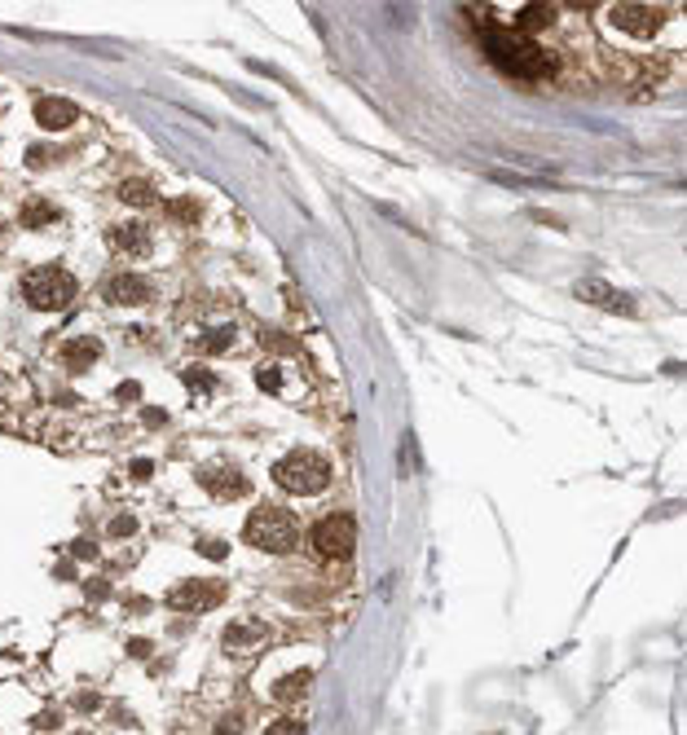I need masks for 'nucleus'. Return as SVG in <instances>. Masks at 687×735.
<instances>
[{
  "instance_id": "f257e3e1",
  "label": "nucleus",
  "mask_w": 687,
  "mask_h": 735,
  "mask_svg": "<svg viewBox=\"0 0 687 735\" xmlns=\"http://www.w3.org/2000/svg\"><path fill=\"white\" fill-rule=\"evenodd\" d=\"M481 40H484L489 62L511 79H542V76H551V67H556V57L542 49L534 36H525L515 26H489Z\"/></svg>"
},
{
  "instance_id": "f03ea898",
  "label": "nucleus",
  "mask_w": 687,
  "mask_h": 735,
  "mask_svg": "<svg viewBox=\"0 0 687 735\" xmlns=\"http://www.w3.org/2000/svg\"><path fill=\"white\" fill-rule=\"evenodd\" d=\"M243 537L252 542L255 551L286 555V551H296L300 529H296V515H291V511H282V507H255L252 520H247V529H243Z\"/></svg>"
},
{
  "instance_id": "7ed1b4c3",
  "label": "nucleus",
  "mask_w": 687,
  "mask_h": 735,
  "mask_svg": "<svg viewBox=\"0 0 687 735\" xmlns=\"http://www.w3.org/2000/svg\"><path fill=\"white\" fill-rule=\"evenodd\" d=\"M274 481L286 489V493H322L331 484V462L322 454H308V450H296L274 462Z\"/></svg>"
},
{
  "instance_id": "20e7f679",
  "label": "nucleus",
  "mask_w": 687,
  "mask_h": 735,
  "mask_svg": "<svg viewBox=\"0 0 687 735\" xmlns=\"http://www.w3.org/2000/svg\"><path fill=\"white\" fill-rule=\"evenodd\" d=\"M23 295H26V305H31V308L53 313V308H62L71 295H76V278H71L67 269H57V264H45V269L26 274Z\"/></svg>"
},
{
  "instance_id": "39448f33",
  "label": "nucleus",
  "mask_w": 687,
  "mask_h": 735,
  "mask_svg": "<svg viewBox=\"0 0 687 735\" xmlns=\"http://www.w3.org/2000/svg\"><path fill=\"white\" fill-rule=\"evenodd\" d=\"M357 546V520L335 511V515H322L317 529H313V551L322 559H349Z\"/></svg>"
},
{
  "instance_id": "423d86ee",
  "label": "nucleus",
  "mask_w": 687,
  "mask_h": 735,
  "mask_svg": "<svg viewBox=\"0 0 687 735\" xmlns=\"http://www.w3.org/2000/svg\"><path fill=\"white\" fill-rule=\"evenodd\" d=\"M670 18V9L665 5H609V23L621 26L626 36H635V40H643V36H657V26Z\"/></svg>"
},
{
  "instance_id": "0eeeda50",
  "label": "nucleus",
  "mask_w": 687,
  "mask_h": 735,
  "mask_svg": "<svg viewBox=\"0 0 687 735\" xmlns=\"http://www.w3.org/2000/svg\"><path fill=\"white\" fill-rule=\"evenodd\" d=\"M225 599V585L221 582H181L168 590V604L177 612H212Z\"/></svg>"
},
{
  "instance_id": "6e6552de",
  "label": "nucleus",
  "mask_w": 687,
  "mask_h": 735,
  "mask_svg": "<svg viewBox=\"0 0 687 735\" xmlns=\"http://www.w3.org/2000/svg\"><path fill=\"white\" fill-rule=\"evenodd\" d=\"M36 119H40V128H49V132H57V128H71L79 119V106L76 102H62V98H45V102H36Z\"/></svg>"
},
{
  "instance_id": "1a4fd4ad",
  "label": "nucleus",
  "mask_w": 687,
  "mask_h": 735,
  "mask_svg": "<svg viewBox=\"0 0 687 735\" xmlns=\"http://www.w3.org/2000/svg\"><path fill=\"white\" fill-rule=\"evenodd\" d=\"M110 247L124 255H146L151 252V233L141 221H128V225H115L110 229Z\"/></svg>"
},
{
  "instance_id": "9d476101",
  "label": "nucleus",
  "mask_w": 687,
  "mask_h": 735,
  "mask_svg": "<svg viewBox=\"0 0 687 735\" xmlns=\"http://www.w3.org/2000/svg\"><path fill=\"white\" fill-rule=\"evenodd\" d=\"M106 295L115 305H141V300H151V286H146V278H137V274H115V278L106 282Z\"/></svg>"
},
{
  "instance_id": "9b49d317",
  "label": "nucleus",
  "mask_w": 687,
  "mask_h": 735,
  "mask_svg": "<svg viewBox=\"0 0 687 735\" xmlns=\"http://www.w3.org/2000/svg\"><path fill=\"white\" fill-rule=\"evenodd\" d=\"M199 481L212 489V498H225V502H234V498H243L247 493V481L234 471V467H216V471H203Z\"/></svg>"
},
{
  "instance_id": "f8f14e48",
  "label": "nucleus",
  "mask_w": 687,
  "mask_h": 735,
  "mask_svg": "<svg viewBox=\"0 0 687 735\" xmlns=\"http://www.w3.org/2000/svg\"><path fill=\"white\" fill-rule=\"evenodd\" d=\"M578 300H586V305H604V308H621V313H630V308H635L621 291H612L609 282H595V278L578 286Z\"/></svg>"
},
{
  "instance_id": "ddd939ff",
  "label": "nucleus",
  "mask_w": 687,
  "mask_h": 735,
  "mask_svg": "<svg viewBox=\"0 0 687 735\" xmlns=\"http://www.w3.org/2000/svg\"><path fill=\"white\" fill-rule=\"evenodd\" d=\"M269 634H265V626H247V621H238V626H229L225 630V647L229 652H243V647H260Z\"/></svg>"
},
{
  "instance_id": "4468645a",
  "label": "nucleus",
  "mask_w": 687,
  "mask_h": 735,
  "mask_svg": "<svg viewBox=\"0 0 687 735\" xmlns=\"http://www.w3.org/2000/svg\"><path fill=\"white\" fill-rule=\"evenodd\" d=\"M62 361H67V370H88L98 361V339H71L62 348Z\"/></svg>"
},
{
  "instance_id": "2eb2a0df",
  "label": "nucleus",
  "mask_w": 687,
  "mask_h": 735,
  "mask_svg": "<svg viewBox=\"0 0 687 735\" xmlns=\"http://www.w3.org/2000/svg\"><path fill=\"white\" fill-rule=\"evenodd\" d=\"M515 18H520V26L515 31H542V26H551V18H556V5H520L515 9Z\"/></svg>"
},
{
  "instance_id": "dca6fc26",
  "label": "nucleus",
  "mask_w": 687,
  "mask_h": 735,
  "mask_svg": "<svg viewBox=\"0 0 687 735\" xmlns=\"http://www.w3.org/2000/svg\"><path fill=\"white\" fill-rule=\"evenodd\" d=\"M308 687H313V674L308 669H300V674H286V678H278L274 683V700H282V705H291V700H300Z\"/></svg>"
},
{
  "instance_id": "f3484780",
  "label": "nucleus",
  "mask_w": 687,
  "mask_h": 735,
  "mask_svg": "<svg viewBox=\"0 0 687 735\" xmlns=\"http://www.w3.org/2000/svg\"><path fill=\"white\" fill-rule=\"evenodd\" d=\"M53 221H57V207L45 203V199H36V203H26L18 212V225L23 229H40V225H53Z\"/></svg>"
},
{
  "instance_id": "a211bd4d",
  "label": "nucleus",
  "mask_w": 687,
  "mask_h": 735,
  "mask_svg": "<svg viewBox=\"0 0 687 735\" xmlns=\"http://www.w3.org/2000/svg\"><path fill=\"white\" fill-rule=\"evenodd\" d=\"M120 199L132 207H151L154 203V185H146V181H124L120 185Z\"/></svg>"
},
{
  "instance_id": "6ab92c4d",
  "label": "nucleus",
  "mask_w": 687,
  "mask_h": 735,
  "mask_svg": "<svg viewBox=\"0 0 687 735\" xmlns=\"http://www.w3.org/2000/svg\"><path fill=\"white\" fill-rule=\"evenodd\" d=\"M229 344H234V330H229V326L207 330V335H203V348H207V353H225Z\"/></svg>"
},
{
  "instance_id": "aec40b11",
  "label": "nucleus",
  "mask_w": 687,
  "mask_h": 735,
  "mask_svg": "<svg viewBox=\"0 0 687 735\" xmlns=\"http://www.w3.org/2000/svg\"><path fill=\"white\" fill-rule=\"evenodd\" d=\"M132 529H137V520H132V515H115L106 533H110V537H132Z\"/></svg>"
},
{
  "instance_id": "412c9836",
  "label": "nucleus",
  "mask_w": 687,
  "mask_h": 735,
  "mask_svg": "<svg viewBox=\"0 0 687 735\" xmlns=\"http://www.w3.org/2000/svg\"><path fill=\"white\" fill-rule=\"evenodd\" d=\"M185 383H190V388H199V392H212V388H216V379H212L207 370H185Z\"/></svg>"
},
{
  "instance_id": "4be33fe9",
  "label": "nucleus",
  "mask_w": 687,
  "mask_h": 735,
  "mask_svg": "<svg viewBox=\"0 0 687 735\" xmlns=\"http://www.w3.org/2000/svg\"><path fill=\"white\" fill-rule=\"evenodd\" d=\"M269 735H305V722H296V718H278V722L269 727Z\"/></svg>"
},
{
  "instance_id": "5701e85b",
  "label": "nucleus",
  "mask_w": 687,
  "mask_h": 735,
  "mask_svg": "<svg viewBox=\"0 0 687 735\" xmlns=\"http://www.w3.org/2000/svg\"><path fill=\"white\" fill-rule=\"evenodd\" d=\"M255 383H260L265 392H278V388H282V375H278V370H274V366H265V370L255 375Z\"/></svg>"
},
{
  "instance_id": "b1692460",
  "label": "nucleus",
  "mask_w": 687,
  "mask_h": 735,
  "mask_svg": "<svg viewBox=\"0 0 687 735\" xmlns=\"http://www.w3.org/2000/svg\"><path fill=\"white\" fill-rule=\"evenodd\" d=\"M71 555L76 559H98V546H93L88 537H79V542H71Z\"/></svg>"
},
{
  "instance_id": "393cba45",
  "label": "nucleus",
  "mask_w": 687,
  "mask_h": 735,
  "mask_svg": "<svg viewBox=\"0 0 687 735\" xmlns=\"http://www.w3.org/2000/svg\"><path fill=\"white\" fill-rule=\"evenodd\" d=\"M172 212H177V216H190V221H194V216H199V203H194V199H177V203H172Z\"/></svg>"
},
{
  "instance_id": "a878e982",
  "label": "nucleus",
  "mask_w": 687,
  "mask_h": 735,
  "mask_svg": "<svg viewBox=\"0 0 687 735\" xmlns=\"http://www.w3.org/2000/svg\"><path fill=\"white\" fill-rule=\"evenodd\" d=\"M238 731H243L238 718H221V722H216V735H238Z\"/></svg>"
},
{
  "instance_id": "bb28decb",
  "label": "nucleus",
  "mask_w": 687,
  "mask_h": 735,
  "mask_svg": "<svg viewBox=\"0 0 687 735\" xmlns=\"http://www.w3.org/2000/svg\"><path fill=\"white\" fill-rule=\"evenodd\" d=\"M151 471H154V467H151V462H146V458H137V462H132V481H146Z\"/></svg>"
},
{
  "instance_id": "cd10ccee",
  "label": "nucleus",
  "mask_w": 687,
  "mask_h": 735,
  "mask_svg": "<svg viewBox=\"0 0 687 735\" xmlns=\"http://www.w3.org/2000/svg\"><path fill=\"white\" fill-rule=\"evenodd\" d=\"M203 555H212V559H225V542H203Z\"/></svg>"
},
{
  "instance_id": "c85d7f7f",
  "label": "nucleus",
  "mask_w": 687,
  "mask_h": 735,
  "mask_svg": "<svg viewBox=\"0 0 687 735\" xmlns=\"http://www.w3.org/2000/svg\"><path fill=\"white\" fill-rule=\"evenodd\" d=\"M163 419H168L163 409H146V423H151V428H163Z\"/></svg>"
},
{
  "instance_id": "c756f323",
  "label": "nucleus",
  "mask_w": 687,
  "mask_h": 735,
  "mask_svg": "<svg viewBox=\"0 0 687 735\" xmlns=\"http://www.w3.org/2000/svg\"><path fill=\"white\" fill-rule=\"evenodd\" d=\"M106 590H110L106 582H93V585H88V599H106Z\"/></svg>"
}]
</instances>
